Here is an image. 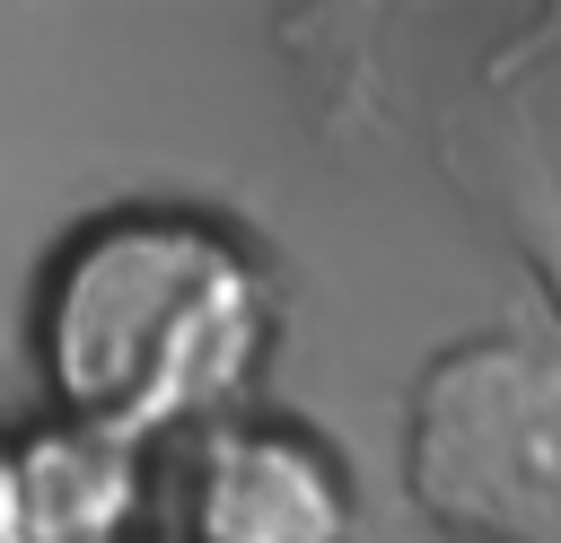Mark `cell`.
<instances>
[{
	"mask_svg": "<svg viewBox=\"0 0 561 543\" xmlns=\"http://www.w3.org/2000/svg\"><path fill=\"white\" fill-rule=\"evenodd\" d=\"M280 342L263 245L202 201H105L53 236L26 298L44 412L123 447L237 420Z\"/></svg>",
	"mask_w": 561,
	"mask_h": 543,
	"instance_id": "cell-1",
	"label": "cell"
},
{
	"mask_svg": "<svg viewBox=\"0 0 561 543\" xmlns=\"http://www.w3.org/2000/svg\"><path fill=\"white\" fill-rule=\"evenodd\" d=\"M403 482L456 543H561V350L526 333L447 342L412 385Z\"/></svg>",
	"mask_w": 561,
	"mask_h": 543,
	"instance_id": "cell-2",
	"label": "cell"
},
{
	"mask_svg": "<svg viewBox=\"0 0 561 543\" xmlns=\"http://www.w3.org/2000/svg\"><path fill=\"white\" fill-rule=\"evenodd\" d=\"M359 482L298 412H237L175 455V543H351Z\"/></svg>",
	"mask_w": 561,
	"mask_h": 543,
	"instance_id": "cell-3",
	"label": "cell"
},
{
	"mask_svg": "<svg viewBox=\"0 0 561 543\" xmlns=\"http://www.w3.org/2000/svg\"><path fill=\"white\" fill-rule=\"evenodd\" d=\"M158 455L61 412H18L0 438V543H140Z\"/></svg>",
	"mask_w": 561,
	"mask_h": 543,
	"instance_id": "cell-4",
	"label": "cell"
},
{
	"mask_svg": "<svg viewBox=\"0 0 561 543\" xmlns=\"http://www.w3.org/2000/svg\"><path fill=\"white\" fill-rule=\"evenodd\" d=\"M9 429H18V403H9V385H0V438H9Z\"/></svg>",
	"mask_w": 561,
	"mask_h": 543,
	"instance_id": "cell-5",
	"label": "cell"
}]
</instances>
